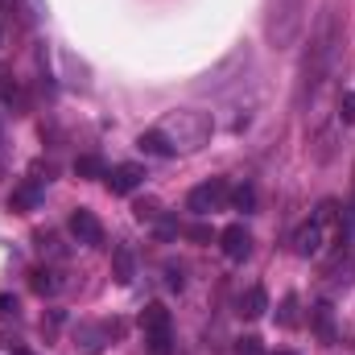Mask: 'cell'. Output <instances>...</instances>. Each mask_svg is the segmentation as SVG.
<instances>
[{"instance_id":"cell-1","label":"cell","mask_w":355,"mask_h":355,"mask_svg":"<svg viewBox=\"0 0 355 355\" xmlns=\"http://www.w3.org/2000/svg\"><path fill=\"white\" fill-rule=\"evenodd\" d=\"M335 54H339V21L335 12H322L314 33H310V46H306V58H302V87H297V99L306 103V95L322 87L335 71Z\"/></svg>"},{"instance_id":"cell-2","label":"cell","mask_w":355,"mask_h":355,"mask_svg":"<svg viewBox=\"0 0 355 355\" xmlns=\"http://www.w3.org/2000/svg\"><path fill=\"white\" fill-rule=\"evenodd\" d=\"M306 29V0H272V12H268V46L272 50H285L302 37Z\"/></svg>"},{"instance_id":"cell-3","label":"cell","mask_w":355,"mask_h":355,"mask_svg":"<svg viewBox=\"0 0 355 355\" xmlns=\"http://www.w3.org/2000/svg\"><path fill=\"white\" fill-rule=\"evenodd\" d=\"M223 202H227V182H223V178H211V182L194 186L190 198H186V207H190L194 215H211V211H219Z\"/></svg>"},{"instance_id":"cell-4","label":"cell","mask_w":355,"mask_h":355,"mask_svg":"<svg viewBox=\"0 0 355 355\" xmlns=\"http://www.w3.org/2000/svg\"><path fill=\"white\" fill-rule=\"evenodd\" d=\"M120 331H124L120 322H83L79 327V347H83V355H99Z\"/></svg>"},{"instance_id":"cell-5","label":"cell","mask_w":355,"mask_h":355,"mask_svg":"<svg viewBox=\"0 0 355 355\" xmlns=\"http://www.w3.org/2000/svg\"><path fill=\"white\" fill-rule=\"evenodd\" d=\"M219 244H223V257H227V261H248V252H252V236H248L244 223L223 227V232H219Z\"/></svg>"},{"instance_id":"cell-6","label":"cell","mask_w":355,"mask_h":355,"mask_svg":"<svg viewBox=\"0 0 355 355\" xmlns=\"http://www.w3.org/2000/svg\"><path fill=\"white\" fill-rule=\"evenodd\" d=\"M71 236H75L79 244H103V227H99V219L91 215L87 207H79V211L71 215Z\"/></svg>"},{"instance_id":"cell-7","label":"cell","mask_w":355,"mask_h":355,"mask_svg":"<svg viewBox=\"0 0 355 355\" xmlns=\"http://www.w3.org/2000/svg\"><path fill=\"white\" fill-rule=\"evenodd\" d=\"M293 252H297V257H306V261H310V257H318V252H322V223H314V219H310V223H302V227H297V236H293Z\"/></svg>"},{"instance_id":"cell-8","label":"cell","mask_w":355,"mask_h":355,"mask_svg":"<svg viewBox=\"0 0 355 355\" xmlns=\"http://www.w3.org/2000/svg\"><path fill=\"white\" fill-rule=\"evenodd\" d=\"M141 327H145V339H157V335H174L170 331V310L162 302H149L141 310Z\"/></svg>"},{"instance_id":"cell-9","label":"cell","mask_w":355,"mask_h":355,"mask_svg":"<svg viewBox=\"0 0 355 355\" xmlns=\"http://www.w3.org/2000/svg\"><path fill=\"white\" fill-rule=\"evenodd\" d=\"M141 178H145L141 166H116L112 174H103V182H107L112 194H132V190L141 186Z\"/></svg>"},{"instance_id":"cell-10","label":"cell","mask_w":355,"mask_h":355,"mask_svg":"<svg viewBox=\"0 0 355 355\" xmlns=\"http://www.w3.org/2000/svg\"><path fill=\"white\" fill-rule=\"evenodd\" d=\"M137 149H141V153H149V157H174V145L166 141V132H162V128L141 132V137H137Z\"/></svg>"},{"instance_id":"cell-11","label":"cell","mask_w":355,"mask_h":355,"mask_svg":"<svg viewBox=\"0 0 355 355\" xmlns=\"http://www.w3.org/2000/svg\"><path fill=\"white\" fill-rule=\"evenodd\" d=\"M265 310H268L265 285H248V289L240 293V314H244V318H261Z\"/></svg>"},{"instance_id":"cell-12","label":"cell","mask_w":355,"mask_h":355,"mask_svg":"<svg viewBox=\"0 0 355 355\" xmlns=\"http://www.w3.org/2000/svg\"><path fill=\"white\" fill-rule=\"evenodd\" d=\"M37 202H42V182H37V178L25 182V186H17V190L8 194V207H12V211H33Z\"/></svg>"},{"instance_id":"cell-13","label":"cell","mask_w":355,"mask_h":355,"mask_svg":"<svg viewBox=\"0 0 355 355\" xmlns=\"http://www.w3.org/2000/svg\"><path fill=\"white\" fill-rule=\"evenodd\" d=\"M310 322H314V335H318L322 343H335V310H331L327 302L310 310Z\"/></svg>"},{"instance_id":"cell-14","label":"cell","mask_w":355,"mask_h":355,"mask_svg":"<svg viewBox=\"0 0 355 355\" xmlns=\"http://www.w3.org/2000/svg\"><path fill=\"white\" fill-rule=\"evenodd\" d=\"M112 277H116L120 285H132V277H137V261H132L128 248H116V257H112Z\"/></svg>"},{"instance_id":"cell-15","label":"cell","mask_w":355,"mask_h":355,"mask_svg":"<svg viewBox=\"0 0 355 355\" xmlns=\"http://www.w3.org/2000/svg\"><path fill=\"white\" fill-rule=\"evenodd\" d=\"M33 293H58V272L54 268H33Z\"/></svg>"},{"instance_id":"cell-16","label":"cell","mask_w":355,"mask_h":355,"mask_svg":"<svg viewBox=\"0 0 355 355\" xmlns=\"http://www.w3.org/2000/svg\"><path fill=\"white\" fill-rule=\"evenodd\" d=\"M277 322H281V327H297V293H285V297H281Z\"/></svg>"},{"instance_id":"cell-17","label":"cell","mask_w":355,"mask_h":355,"mask_svg":"<svg viewBox=\"0 0 355 355\" xmlns=\"http://www.w3.org/2000/svg\"><path fill=\"white\" fill-rule=\"evenodd\" d=\"M75 174L79 178H103V162H99V157H79V162H75Z\"/></svg>"},{"instance_id":"cell-18","label":"cell","mask_w":355,"mask_h":355,"mask_svg":"<svg viewBox=\"0 0 355 355\" xmlns=\"http://www.w3.org/2000/svg\"><path fill=\"white\" fill-rule=\"evenodd\" d=\"M232 202H236V211H252V207H257V190H252V186L244 182V186H240V190L232 194Z\"/></svg>"},{"instance_id":"cell-19","label":"cell","mask_w":355,"mask_h":355,"mask_svg":"<svg viewBox=\"0 0 355 355\" xmlns=\"http://www.w3.org/2000/svg\"><path fill=\"white\" fill-rule=\"evenodd\" d=\"M236 355H265V347L257 335H244V339H236Z\"/></svg>"},{"instance_id":"cell-20","label":"cell","mask_w":355,"mask_h":355,"mask_svg":"<svg viewBox=\"0 0 355 355\" xmlns=\"http://www.w3.org/2000/svg\"><path fill=\"white\" fill-rule=\"evenodd\" d=\"M339 120H343V124H355V91H343V99H339Z\"/></svg>"},{"instance_id":"cell-21","label":"cell","mask_w":355,"mask_h":355,"mask_svg":"<svg viewBox=\"0 0 355 355\" xmlns=\"http://www.w3.org/2000/svg\"><path fill=\"white\" fill-rule=\"evenodd\" d=\"M335 215H339V202H331V198H327V202L318 207V215H314V223H322V227H327V223H331Z\"/></svg>"},{"instance_id":"cell-22","label":"cell","mask_w":355,"mask_h":355,"mask_svg":"<svg viewBox=\"0 0 355 355\" xmlns=\"http://www.w3.org/2000/svg\"><path fill=\"white\" fill-rule=\"evenodd\" d=\"M0 95H4L8 103H17V107H25V99H21V91H17V83H8V79H0Z\"/></svg>"},{"instance_id":"cell-23","label":"cell","mask_w":355,"mask_h":355,"mask_svg":"<svg viewBox=\"0 0 355 355\" xmlns=\"http://www.w3.org/2000/svg\"><path fill=\"white\" fill-rule=\"evenodd\" d=\"M186 236H190V240H198V244H207V240H211V227H207V223H190V227H186Z\"/></svg>"},{"instance_id":"cell-24","label":"cell","mask_w":355,"mask_h":355,"mask_svg":"<svg viewBox=\"0 0 355 355\" xmlns=\"http://www.w3.org/2000/svg\"><path fill=\"white\" fill-rule=\"evenodd\" d=\"M0 318H17V297L12 293H0Z\"/></svg>"},{"instance_id":"cell-25","label":"cell","mask_w":355,"mask_h":355,"mask_svg":"<svg viewBox=\"0 0 355 355\" xmlns=\"http://www.w3.org/2000/svg\"><path fill=\"white\" fill-rule=\"evenodd\" d=\"M166 285H170V289H182V285H186V281H182V268H178V265H166Z\"/></svg>"},{"instance_id":"cell-26","label":"cell","mask_w":355,"mask_h":355,"mask_svg":"<svg viewBox=\"0 0 355 355\" xmlns=\"http://www.w3.org/2000/svg\"><path fill=\"white\" fill-rule=\"evenodd\" d=\"M157 236H162V240L178 236V223H174V219H162V223H157Z\"/></svg>"},{"instance_id":"cell-27","label":"cell","mask_w":355,"mask_h":355,"mask_svg":"<svg viewBox=\"0 0 355 355\" xmlns=\"http://www.w3.org/2000/svg\"><path fill=\"white\" fill-rule=\"evenodd\" d=\"M12 355H33V352H25V347H17V352H12Z\"/></svg>"},{"instance_id":"cell-28","label":"cell","mask_w":355,"mask_h":355,"mask_svg":"<svg viewBox=\"0 0 355 355\" xmlns=\"http://www.w3.org/2000/svg\"><path fill=\"white\" fill-rule=\"evenodd\" d=\"M281 355H297V352H281Z\"/></svg>"}]
</instances>
